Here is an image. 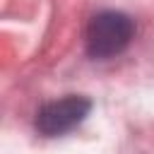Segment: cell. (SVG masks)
<instances>
[{"label": "cell", "mask_w": 154, "mask_h": 154, "mask_svg": "<svg viewBox=\"0 0 154 154\" xmlns=\"http://www.w3.org/2000/svg\"><path fill=\"white\" fill-rule=\"evenodd\" d=\"M132 34L135 26L128 14L113 10L99 12L87 26V53L91 58H113L130 43Z\"/></svg>", "instance_id": "1"}, {"label": "cell", "mask_w": 154, "mask_h": 154, "mask_svg": "<svg viewBox=\"0 0 154 154\" xmlns=\"http://www.w3.org/2000/svg\"><path fill=\"white\" fill-rule=\"evenodd\" d=\"M89 108H91V103H89V99H84V96H65V99L51 101V103H46V106L38 111L36 128H38V132L46 135V137L63 135V132L72 130L75 125H79V123L87 118Z\"/></svg>", "instance_id": "2"}]
</instances>
